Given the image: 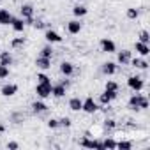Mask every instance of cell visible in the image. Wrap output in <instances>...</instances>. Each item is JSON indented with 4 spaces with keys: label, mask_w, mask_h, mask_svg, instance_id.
I'll list each match as a JSON object with an SVG mask.
<instances>
[{
    "label": "cell",
    "mask_w": 150,
    "mask_h": 150,
    "mask_svg": "<svg viewBox=\"0 0 150 150\" xmlns=\"http://www.w3.org/2000/svg\"><path fill=\"white\" fill-rule=\"evenodd\" d=\"M97 110H99V104H97V101H94V97H87V99L83 101L81 111H85V113H88V115H94Z\"/></svg>",
    "instance_id": "3957f363"
},
{
    "label": "cell",
    "mask_w": 150,
    "mask_h": 150,
    "mask_svg": "<svg viewBox=\"0 0 150 150\" xmlns=\"http://www.w3.org/2000/svg\"><path fill=\"white\" fill-rule=\"evenodd\" d=\"M60 83H62V85H64V87H69V85H71V81H69V80H65V78H64V80H62V81H60Z\"/></svg>",
    "instance_id": "ab89813d"
},
{
    "label": "cell",
    "mask_w": 150,
    "mask_h": 150,
    "mask_svg": "<svg viewBox=\"0 0 150 150\" xmlns=\"http://www.w3.org/2000/svg\"><path fill=\"white\" fill-rule=\"evenodd\" d=\"M125 14H127V18H129V20H138V16H139V11H138L136 7H129Z\"/></svg>",
    "instance_id": "83f0119b"
},
{
    "label": "cell",
    "mask_w": 150,
    "mask_h": 150,
    "mask_svg": "<svg viewBox=\"0 0 150 150\" xmlns=\"http://www.w3.org/2000/svg\"><path fill=\"white\" fill-rule=\"evenodd\" d=\"M37 83H51V78L44 72H39L37 74Z\"/></svg>",
    "instance_id": "4dcf8cb0"
},
{
    "label": "cell",
    "mask_w": 150,
    "mask_h": 150,
    "mask_svg": "<svg viewBox=\"0 0 150 150\" xmlns=\"http://www.w3.org/2000/svg\"><path fill=\"white\" fill-rule=\"evenodd\" d=\"M101 50H103L104 53H115V51H117V44H115L111 39L104 37V39H101Z\"/></svg>",
    "instance_id": "ba28073f"
},
{
    "label": "cell",
    "mask_w": 150,
    "mask_h": 150,
    "mask_svg": "<svg viewBox=\"0 0 150 150\" xmlns=\"http://www.w3.org/2000/svg\"><path fill=\"white\" fill-rule=\"evenodd\" d=\"M0 132H6V127H4L2 124H0Z\"/></svg>",
    "instance_id": "60d3db41"
},
{
    "label": "cell",
    "mask_w": 150,
    "mask_h": 150,
    "mask_svg": "<svg viewBox=\"0 0 150 150\" xmlns=\"http://www.w3.org/2000/svg\"><path fill=\"white\" fill-rule=\"evenodd\" d=\"M81 21L80 20H71V21H67V32L71 34V35H76V34H80L81 32Z\"/></svg>",
    "instance_id": "52a82bcc"
},
{
    "label": "cell",
    "mask_w": 150,
    "mask_h": 150,
    "mask_svg": "<svg viewBox=\"0 0 150 150\" xmlns=\"http://www.w3.org/2000/svg\"><path fill=\"white\" fill-rule=\"evenodd\" d=\"M65 90H67V87H64L60 81H58V83H55V85H51V96H53V97H57V99L64 97V96H65Z\"/></svg>",
    "instance_id": "8fae6325"
},
{
    "label": "cell",
    "mask_w": 150,
    "mask_h": 150,
    "mask_svg": "<svg viewBox=\"0 0 150 150\" xmlns=\"http://www.w3.org/2000/svg\"><path fill=\"white\" fill-rule=\"evenodd\" d=\"M0 64H4V65H13V55L9 51H0Z\"/></svg>",
    "instance_id": "7402d4cb"
},
{
    "label": "cell",
    "mask_w": 150,
    "mask_h": 150,
    "mask_svg": "<svg viewBox=\"0 0 150 150\" xmlns=\"http://www.w3.org/2000/svg\"><path fill=\"white\" fill-rule=\"evenodd\" d=\"M80 145H81L83 148H97V150H104L103 141H99V139H90V138H87V136L80 141Z\"/></svg>",
    "instance_id": "277c9868"
},
{
    "label": "cell",
    "mask_w": 150,
    "mask_h": 150,
    "mask_svg": "<svg viewBox=\"0 0 150 150\" xmlns=\"http://www.w3.org/2000/svg\"><path fill=\"white\" fill-rule=\"evenodd\" d=\"M44 39H46V41H48L50 44H51V42H62V35H60L58 32L51 30V28L44 32Z\"/></svg>",
    "instance_id": "7c38bea8"
},
{
    "label": "cell",
    "mask_w": 150,
    "mask_h": 150,
    "mask_svg": "<svg viewBox=\"0 0 150 150\" xmlns=\"http://www.w3.org/2000/svg\"><path fill=\"white\" fill-rule=\"evenodd\" d=\"M139 103H141V94H138V92H136V94H132V96L129 97V103H127V104H129V108H131V110L138 111V110H139Z\"/></svg>",
    "instance_id": "2e32d148"
},
{
    "label": "cell",
    "mask_w": 150,
    "mask_h": 150,
    "mask_svg": "<svg viewBox=\"0 0 150 150\" xmlns=\"http://www.w3.org/2000/svg\"><path fill=\"white\" fill-rule=\"evenodd\" d=\"M58 125L60 127H71L72 125V120L69 117H62V118H58Z\"/></svg>",
    "instance_id": "1f68e13d"
},
{
    "label": "cell",
    "mask_w": 150,
    "mask_h": 150,
    "mask_svg": "<svg viewBox=\"0 0 150 150\" xmlns=\"http://www.w3.org/2000/svg\"><path fill=\"white\" fill-rule=\"evenodd\" d=\"M9 76V67L4 65V64H0V80H6Z\"/></svg>",
    "instance_id": "836d02e7"
},
{
    "label": "cell",
    "mask_w": 150,
    "mask_h": 150,
    "mask_svg": "<svg viewBox=\"0 0 150 150\" xmlns=\"http://www.w3.org/2000/svg\"><path fill=\"white\" fill-rule=\"evenodd\" d=\"M87 13H88V9L85 6H74L72 7V14L76 18H83V16H87Z\"/></svg>",
    "instance_id": "603a6c76"
},
{
    "label": "cell",
    "mask_w": 150,
    "mask_h": 150,
    "mask_svg": "<svg viewBox=\"0 0 150 150\" xmlns=\"http://www.w3.org/2000/svg\"><path fill=\"white\" fill-rule=\"evenodd\" d=\"M148 108V99L145 96H141V103H139V110H146Z\"/></svg>",
    "instance_id": "8d00e7d4"
},
{
    "label": "cell",
    "mask_w": 150,
    "mask_h": 150,
    "mask_svg": "<svg viewBox=\"0 0 150 150\" xmlns=\"http://www.w3.org/2000/svg\"><path fill=\"white\" fill-rule=\"evenodd\" d=\"M81 106H83V101L80 97H71L69 99V110H72V111H81Z\"/></svg>",
    "instance_id": "ffe728a7"
},
{
    "label": "cell",
    "mask_w": 150,
    "mask_h": 150,
    "mask_svg": "<svg viewBox=\"0 0 150 150\" xmlns=\"http://www.w3.org/2000/svg\"><path fill=\"white\" fill-rule=\"evenodd\" d=\"M117 71H118V65L115 62H104L103 64V72L106 76H113V74H117Z\"/></svg>",
    "instance_id": "4fadbf2b"
},
{
    "label": "cell",
    "mask_w": 150,
    "mask_h": 150,
    "mask_svg": "<svg viewBox=\"0 0 150 150\" xmlns=\"http://www.w3.org/2000/svg\"><path fill=\"white\" fill-rule=\"evenodd\" d=\"M53 48H51V44H46V46H42V50H41V57H46V58H53Z\"/></svg>",
    "instance_id": "d4e9b609"
},
{
    "label": "cell",
    "mask_w": 150,
    "mask_h": 150,
    "mask_svg": "<svg viewBox=\"0 0 150 150\" xmlns=\"http://www.w3.org/2000/svg\"><path fill=\"white\" fill-rule=\"evenodd\" d=\"M103 145H104V150H106V148H117V141H115L113 138H106V139L103 141Z\"/></svg>",
    "instance_id": "d6a6232c"
},
{
    "label": "cell",
    "mask_w": 150,
    "mask_h": 150,
    "mask_svg": "<svg viewBox=\"0 0 150 150\" xmlns=\"http://www.w3.org/2000/svg\"><path fill=\"white\" fill-rule=\"evenodd\" d=\"M13 18H14V16H13L7 9H0V25H11Z\"/></svg>",
    "instance_id": "ac0fdd59"
},
{
    "label": "cell",
    "mask_w": 150,
    "mask_h": 150,
    "mask_svg": "<svg viewBox=\"0 0 150 150\" xmlns=\"http://www.w3.org/2000/svg\"><path fill=\"white\" fill-rule=\"evenodd\" d=\"M25 37H14L13 41H11V48H14V50H18V48H23L25 46Z\"/></svg>",
    "instance_id": "cb8c5ba5"
},
{
    "label": "cell",
    "mask_w": 150,
    "mask_h": 150,
    "mask_svg": "<svg viewBox=\"0 0 150 150\" xmlns=\"http://www.w3.org/2000/svg\"><path fill=\"white\" fill-rule=\"evenodd\" d=\"M32 111L34 113H46L48 111V104L42 101H34L32 103Z\"/></svg>",
    "instance_id": "44dd1931"
},
{
    "label": "cell",
    "mask_w": 150,
    "mask_h": 150,
    "mask_svg": "<svg viewBox=\"0 0 150 150\" xmlns=\"http://www.w3.org/2000/svg\"><path fill=\"white\" fill-rule=\"evenodd\" d=\"M20 14H21L23 20L34 18V6H32V4H23V6L20 7Z\"/></svg>",
    "instance_id": "5bb4252c"
},
{
    "label": "cell",
    "mask_w": 150,
    "mask_h": 150,
    "mask_svg": "<svg viewBox=\"0 0 150 150\" xmlns=\"http://www.w3.org/2000/svg\"><path fill=\"white\" fill-rule=\"evenodd\" d=\"M131 58H132V53L129 50H122L117 53V64H120V65H129Z\"/></svg>",
    "instance_id": "5b68a950"
},
{
    "label": "cell",
    "mask_w": 150,
    "mask_h": 150,
    "mask_svg": "<svg viewBox=\"0 0 150 150\" xmlns=\"http://www.w3.org/2000/svg\"><path fill=\"white\" fill-rule=\"evenodd\" d=\"M48 127L50 129H58L60 125H58V118H50L48 120Z\"/></svg>",
    "instance_id": "d590c367"
},
{
    "label": "cell",
    "mask_w": 150,
    "mask_h": 150,
    "mask_svg": "<svg viewBox=\"0 0 150 150\" xmlns=\"http://www.w3.org/2000/svg\"><path fill=\"white\" fill-rule=\"evenodd\" d=\"M110 103H111V97H110L108 92L104 90V92L99 96V104H101V106H110Z\"/></svg>",
    "instance_id": "484cf974"
},
{
    "label": "cell",
    "mask_w": 150,
    "mask_h": 150,
    "mask_svg": "<svg viewBox=\"0 0 150 150\" xmlns=\"http://www.w3.org/2000/svg\"><path fill=\"white\" fill-rule=\"evenodd\" d=\"M118 88H120V87H118V83H117V81H113V80H108V81H106V85H104V90H117V92H118Z\"/></svg>",
    "instance_id": "f546056e"
},
{
    "label": "cell",
    "mask_w": 150,
    "mask_h": 150,
    "mask_svg": "<svg viewBox=\"0 0 150 150\" xmlns=\"http://www.w3.org/2000/svg\"><path fill=\"white\" fill-rule=\"evenodd\" d=\"M138 41H139V42H145V44H148V42H150V34H148L146 30H141V32H139V37H138Z\"/></svg>",
    "instance_id": "f1b7e54d"
},
{
    "label": "cell",
    "mask_w": 150,
    "mask_h": 150,
    "mask_svg": "<svg viewBox=\"0 0 150 150\" xmlns=\"http://www.w3.org/2000/svg\"><path fill=\"white\" fill-rule=\"evenodd\" d=\"M127 87L134 92H141L145 88V81L139 78V76H129L127 78Z\"/></svg>",
    "instance_id": "7a4b0ae2"
},
{
    "label": "cell",
    "mask_w": 150,
    "mask_h": 150,
    "mask_svg": "<svg viewBox=\"0 0 150 150\" xmlns=\"http://www.w3.org/2000/svg\"><path fill=\"white\" fill-rule=\"evenodd\" d=\"M7 148H9V150H18L20 145H18L16 141H9V143H7Z\"/></svg>",
    "instance_id": "f35d334b"
},
{
    "label": "cell",
    "mask_w": 150,
    "mask_h": 150,
    "mask_svg": "<svg viewBox=\"0 0 150 150\" xmlns=\"http://www.w3.org/2000/svg\"><path fill=\"white\" fill-rule=\"evenodd\" d=\"M51 85L53 83H37L35 87V94L39 99H48L51 97Z\"/></svg>",
    "instance_id": "6da1fadb"
},
{
    "label": "cell",
    "mask_w": 150,
    "mask_h": 150,
    "mask_svg": "<svg viewBox=\"0 0 150 150\" xmlns=\"http://www.w3.org/2000/svg\"><path fill=\"white\" fill-rule=\"evenodd\" d=\"M11 27H13V30H14V32H18V34H20V32H23V30H25V27H27V25H25V20H23V18H13Z\"/></svg>",
    "instance_id": "e0dca14e"
},
{
    "label": "cell",
    "mask_w": 150,
    "mask_h": 150,
    "mask_svg": "<svg viewBox=\"0 0 150 150\" xmlns=\"http://www.w3.org/2000/svg\"><path fill=\"white\" fill-rule=\"evenodd\" d=\"M115 127H117V122H115L113 118H106V120H104V129L111 131V129H115Z\"/></svg>",
    "instance_id": "e575fe53"
},
{
    "label": "cell",
    "mask_w": 150,
    "mask_h": 150,
    "mask_svg": "<svg viewBox=\"0 0 150 150\" xmlns=\"http://www.w3.org/2000/svg\"><path fill=\"white\" fill-rule=\"evenodd\" d=\"M32 27H34V28H42V27H44V21H41V20H34Z\"/></svg>",
    "instance_id": "74e56055"
},
{
    "label": "cell",
    "mask_w": 150,
    "mask_h": 150,
    "mask_svg": "<svg viewBox=\"0 0 150 150\" xmlns=\"http://www.w3.org/2000/svg\"><path fill=\"white\" fill-rule=\"evenodd\" d=\"M74 71H76V67H74V64H72V62H67V60H64V62L60 64V72L64 74L65 78L72 76V74H74Z\"/></svg>",
    "instance_id": "8992f818"
},
{
    "label": "cell",
    "mask_w": 150,
    "mask_h": 150,
    "mask_svg": "<svg viewBox=\"0 0 150 150\" xmlns=\"http://www.w3.org/2000/svg\"><path fill=\"white\" fill-rule=\"evenodd\" d=\"M117 148H118V150H131V148H132V143L122 139V141H117Z\"/></svg>",
    "instance_id": "4316f807"
},
{
    "label": "cell",
    "mask_w": 150,
    "mask_h": 150,
    "mask_svg": "<svg viewBox=\"0 0 150 150\" xmlns=\"http://www.w3.org/2000/svg\"><path fill=\"white\" fill-rule=\"evenodd\" d=\"M16 92H18V85L16 83H7V85H4L2 88H0V94H2L4 97H13Z\"/></svg>",
    "instance_id": "30bf717a"
},
{
    "label": "cell",
    "mask_w": 150,
    "mask_h": 150,
    "mask_svg": "<svg viewBox=\"0 0 150 150\" xmlns=\"http://www.w3.org/2000/svg\"><path fill=\"white\" fill-rule=\"evenodd\" d=\"M129 65H132V67H136V69H148V62L145 60V58H131V62H129Z\"/></svg>",
    "instance_id": "d6986e66"
},
{
    "label": "cell",
    "mask_w": 150,
    "mask_h": 150,
    "mask_svg": "<svg viewBox=\"0 0 150 150\" xmlns=\"http://www.w3.org/2000/svg\"><path fill=\"white\" fill-rule=\"evenodd\" d=\"M134 50H136V53H138L139 57H143V58H146V57L150 55V46L145 44V42L136 41V42H134Z\"/></svg>",
    "instance_id": "9c48e42d"
},
{
    "label": "cell",
    "mask_w": 150,
    "mask_h": 150,
    "mask_svg": "<svg viewBox=\"0 0 150 150\" xmlns=\"http://www.w3.org/2000/svg\"><path fill=\"white\" fill-rule=\"evenodd\" d=\"M35 65L41 69V71H48L51 67V58H46V57H37L35 58Z\"/></svg>",
    "instance_id": "9a60e30c"
}]
</instances>
